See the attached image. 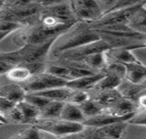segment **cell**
<instances>
[{
  "label": "cell",
  "instance_id": "cell-18",
  "mask_svg": "<svg viewBox=\"0 0 146 139\" xmlns=\"http://www.w3.org/2000/svg\"><path fill=\"white\" fill-rule=\"evenodd\" d=\"M145 2L136 10L127 23V25L134 31L145 34H146V8L144 4Z\"/></svg>",
  "mask_w": 146,
  "mask_h": 139
},
{
  "label": "cell",
  "instance_id": "cell-13",
  "mask_svg": "<svg viewBox=\"0 0 146 139\" xmlns=\"http://www.w3.org/2000/svg\"><path fill=\"white\" fill-rule=\"evenodd\" d=\"M69 61L79 63L95 72L103 71L106 65L104 52H99V53L87 55Z\"/></svg>",
  "mask_w": 146,
  "mask_h": 139
},
{
  "label": "cell",
  "instance_id": "cell-32",
  "mask_svg": "<svg viewBox=\"0 0 146 139\" xmlns=\"http://www.w3.org/2000/svg\"><path fill=\"white\" fill-rule=\"evenodd\" d=\"M97 1L103 9V13H105L113 6L116 0H97Z\"/></svg>",
  "mask_w": 146,
  "mask_h": 139
},
{
  "label": "cell",
  "instance_id": "cell-34",
  "mask_svg": "<svg viewBox=\"0 0 146 139\" xmlns=\"http://www.w3.org/2000/svg\"><path fill=\"white\" fill-rule=\"evenodd\" d=\"M0 122H2L3 124H6L8 122V121L6 120V118H5L4 115H1V113H0Z\"/></svg>",
  "mask_w": 146,
  "mask_h": 139
},
{
  "label": "cell",
  "instance_id": "cell-36",
  "mask_svg": "<svg viewBox=\"0 0 146 139\" xmlns=\"http://www.w3.org/2000/svg\"><path fill=\"white\" fill-rule=\"evenodd\" d=\"M3 125H4V124H3L2 122H0V126H2Z\"/></svg>",
  "mask_w": 146,
  "mask_h": 139
},
{
  "label": "cell",
  "instance_id": "cell-24",
  "mask_svg": "<svg viewBox=\"0 0 146 139\" xmlns=\"http://www.w3.org/2000/svg\"><path fill=\"white\" fill-rule=\"evenodd\" d=\"M25 99L35 106V107L38 108L40 111L51 101V99H48V98L33 93H27L25 96Z\"/></svg>",
  "mask_w": 146,
  "mask_h": 139
},
{
  "label": "cell",
  "instance_id": "cell-17",
  "mask_svg": "<svg viewBox=\"0 0 146 139\" xmlns=\"http://www.w3.org/2000/svg\"><path fill=\"white\" fill-rule=\"evenodd\" d=\"M27 93L21 85L9 84L0 88V96L17 104L25 99Z\"/></svg>",
  "mask_w": 146,
  "mask_h": 139
},
{
  "label": "cell",
  "instance_id": "cell-37",
  "mask_svg": "<svg viewBox=\"0 0 146 139\" xmlns=\"http://www.w3.org/2000/svg\"><path fill=\"white\" fill-rule=\"evenodd\" d=\"M144 6H145V7L146 8V2H145V4H144Z\"/></svg>",
  "mask_w": 146,
  "mask_h": 139
},
{
  "label": "cell",
  "instance_id": "cell-38",
  "mask_svg": "<svg viewBox=\"0 0 146 139\" xmlns=\"http://www.w3.org/2000/svg\"><path fill=\"white\" fill-rule=\"evenodd\" d=\"M5 1H6V0H5Z\"/></svg>",
  "mask_w": 146,
  "mask_h": 139
},
{
  "label": "cell",
  "instance_id": "cell-25",
  "mask_svg": "<svg viewBox=\"0 0 146 139\" xmlns=\"http://www.w3.org/2000/svg\"><path fill=\"white\" fill-rule=\"evenodd\" d=\"M145 1L146 0H116L113 6L107 12H105V13L111 12V11H117V10L132 7V6H135V5L141 4V3Z\"/></svg>",
  "mask_w": 146,
  "mask_h": 139
},
{
  "label": "cell",
  "instance_id": "cell-9",
  "mask_svg": "<svg viewBox=\"0 0 146 139\" xmlns=\"http://www.w3.org/2000/svg\"><path fill=\"white\" fill-rule=\"evenodd\" d=\"M134 114L125 116V117H118V116L113 115L104 111L101 113L86 118L84 121L83 125L86 127H89V128H97V127H103V126L119 122V121H127V122L129 119L132 118Z\"/></svg>",
  "mask_w": 146,
  "mask_h": 139
},
{
  "label": "cell",
  "instance_id": "cell-20",
  "mask_svg": "<svg viewBox=\"0 0 146 139\" xmlns=\"http://www.w3.org/2000/svg\"><path fill=\"white\" fill-rule=\"evenodd\" d=\"M64 102L51 100L47 105L40 111L39 119L60 118Z\"/></svg>",
  "mask_w": 146,
  "mask_h": 139
},
{
  "label": "cell",
  "instance_id": "cell-2",
  "mask_svg": "<svg viewBox=\"0 0 146 139\" xmlns=\"http://www.w3.org/2000/svg\"><path fill=\"white\" fill-rule=\"evenodd\" d=\"M35 122V127L41 132L56 136L79 134L86 128L82 123L69 122L60 118L38 119Z\"/></svg>",
  "mask_w": 146,
  "mask_h": 139
},
{
  "label": "cell",
  "instance_id": "cell-23",
  "mask_svg": "<svg viewBox=\"0 0 146 139\" xmlns=\"http://www.w3.org/2000/svg\"><path fill=\"white\" fill-rule=\"evenodd\" d=\"M79 107L85 115L86 118L92 117L101 113L104 111V109L93 98H90L85 102L79 104Z\"/></svg>",
  "mask_w": 146,
  "mask_h": 139
},
{
  "label": "cell",
  "instance_id": "cell-8",
  "mask_svg": "<svg viewBox=\"0 0 146 139\" xmlns=\"http://www.w3.org/2000/svg\"><path fill=\"white\" fill-rule=\"evenodd\" d=\"M106 65L111 63L125 64L132 62L139 61L131 50L125 47H111L104 52Z\"/></svg>",
  "mask_w": 146,
  "mask_h": 139
},
{
  "label": "cell",
  "instance_id": "cell-10",
  "mask_svg": "<svg viewBox=\"0 0 146 139\" xmlns=\"http://www.w3.org/2000/svg\"><path fill=\"white\" fill-rule=\"evenodd\" d=\"M125 67V80L132 84L140 85L146 79V65L141 61L124 64Z\"/></svg>",
  "mask_w": 146,
  "mask_h": 139
},
{
  "label": "cell",
  "instance_id": "cell-19",
  "mask_svg": "<svg viewBox=\"0 0 146 139\" xmlns=\"http://www.w3.org/2000/svg\"><path fill=\"white\" fill-rule=\"evenodd\" d=\"M105 73L104 77L102 78L96 85L93 88L96 92L102 91H107V90L118 89V88L121 86L124 79L121 78L118 75L113 74L111 73Z\"/></svg>",
  "mask_w": 146,
  "mask_h": 139
},
{
  "label": "cell",
  "instance_id": "cell-5",
  "mask_svg": "<svg viewBox=\"0 0 146 139\" xmlns=\"http://www.w3.org/2000/svg\"><path fill=\"white\" fill-rule=\"evenodd\" d=\"M57 38H53L46 41L36 44H28L19 50L22 62L24 65L36 62L44 61L45 57L48 54L53 47Z\"/></svg>",
  "mask_w": 146,
  "mask_h": 139
},
{
  "label": "cell",
  "instance_id": "cell-26",
  "mask_svg": "<svg viewBox=\"0 0 146 139\" xmlns=\"http://www.w3.org/2000/svg\"><path fill=\"white\" fill-rule=\"evenodd\" d=\"M90 96L88 93L86 92L85 91H82V90H74L71 95V97L69 98L68 102L74 103V104H82V102H85L88 99H90Z\"/></svg>",
  "mask_w": 146,
  "mask_h": 139
},
{
  "label": "cell",
  "instance_id": "cell-16",
  "mask_svg": "<svg viewBox=\"0 0 146 139\" xmlns=\"http://www.w3.org/2000/svg\"><path fill=\"white\" fill-rule=\"evenodd\" d=\"M122 95L118 89L107 90L97 92L96 95L93 98L104 109V111L111 108Z\"/></svg>",
  "mask_w": 146,
  "mask_h": 139
},
{
  "label": "cell",
  "instance_id": "cell-11",
  "mask_svg": "<svg viewBox=\"0 0 146 139\" xmlns=\"http://www.w3.org/2000/svg\"><path fill=\"white\" fill-rule=\"evenodd\" d=\"M105 75V73L104 71L97 72L92 75H87V76L67 81L66 86L73 90L86 91L88 89H93L96 83L102 78L104 77Z\"/></svg>",
  "mask_w": 146,
  "mask_h": 139
},
{
  "label": "cell",
  "instance_id": "cell-30",
  "mask_svg": "<svg viewBox=\"0 0 146 139\" xmlns=\"http://www.w3.org/2000/svg\"><path fill=\"white\" fill-rule=\"evenodd\" d=\"M6 115L9 116L10 118L12 119L13 120L16 121V122H24L23 114H22V112L20 110V109L17 107V104Z\"/></svg>",
  "mask_w": 146,
  "mask_h": 139
},
{
  "label": "cell",
  "instance_id": "cell-4",
  "mask_svg": "<svg viewBox=\"0 0 146 139\" xmlns=\"http://www.w3.org/2000/svg\"><path fill=\"white\" fill-rule=\"evenodd\" d=\"M68 1L78 21L94 23L103 14V9L97 0H69Z\"/></svg>",
  "mask_w": 146,
  "mask_h": 139
},
{
  "label": "cell",
  "instance_id": "cell-27",
  "mask_svg": "<svg viewBox=\"0 0 146 139\" xmlns=\"http://www.w3.org/2000/svg\"><path fill=\"white\" fill-rule=\"evenodd\" d=\"M127 123L134 125L146 126V110L138 109L132 118L127 121Z\"/></svg>",
  "mask_w": 146,
  "mask_h": 139
},
{
  "label": "cell",
  "instance_id": "cell-28",
  "mask_svg": "<svg viewBox=\"0 0 146 139\" xmlns=\"http://www.w3.org/2000/svg\"><path fill=\"white\" fill-rule=\"evenodd\" d=\"M40 132L41 131L35 126L34 127L29 129V130L22 131L21 133H19L18 136L16 137L22 138H41Z\"/></svg>",
  "mask_w": 146,
  "mask_h": 139
},
{
  "label": "cell",
  "instance_id": "cell-12",
  "mask_svg": "<svg viewBox=\"0 0 146 139\" xmlns=\"http://www.w3.org/2000/svg\"><path fill=\"white\" fill-rule=\"evenodd\" d=\"M139 107L137 103L130 99L121 97L116 101L111 108L105 111L118 117L133 115L137 112Z\"/></svg>",
  "mask_w": 146,
  "mask_h": 139
},
{
  "label": "cell",
  "instance_id": "cell-33",
  "mask_svg": "<svg viewBox=\"0 0 146 139\" xmlns=\"http://www.w3.org/2000/svg\"><path fill=\"white\" fill-rule=\"evenodd\" d=\"M127 48L129 50H139V49H146V37L143 40H141L140 42H137V43L134 44V45H130V46L127 47Z\"/></svg>",
  "mask_w": 146,
  "mask_h": 139
},
{
  "label": "cell",
  "instance_id": "cell-29",
  "mask_svg": "<svg viewBox=\"0 0 146 139\" xmlns=\"http://www.w3.org/2000/svg\"><path fill=\"white\" fill-rule=\"evenodd\" d=\"M17 104L13 102L12 101L6 99L2 96H0V113L4 117L7 115L11 109Z\"/></svg>",
  "mask_w": 146,
  "mask_h": 139
},
{
  "label": "cell",
  "instance_id": "cell-3",
  "mask_svg": "<svg viewBox=\"0 0 146 139\" xmlns=\"http://www.w3.org/2000/svg\"><path fill=\"white\" fill-rule=\"evenodd\" d=\"M67 81L46 71L32 75L21 86L27 93L39 92L53 88L65 86Z\"/></svg>",
  "mask_w": 146,
  "mask_h": 139
},
{
  "label": "cell",
  "instance_id": "cell-7",
  "mask_svg": "<svg viewBox=\"0 0 146 139\" xmlns=\"http://www.w3.org/2000/svg\"><path fill=\"white\" fill-rule=\"evenodd\" d=\"M128 125L127 121H119L103 127L91 128L92 130L88 134L91 135L90 137L93 138H120L123 136Z\"/></svg>",
  "mask_w": 146,
  "mask_h": 139
},
{
  "label": "cell",
  "instance_id": "cell-35",
  "mask_svg": "<svg viewBox=\"0 0 146 139\" xmlns=\"http://www.w3.org/2000/svg\"><path fill=\"white\" fill-rule=\"evenodd\" d=\"M5 5H6V1L5 0H0V9L4 7Z\"/></svg>",
  "mask_w": 146,
  "mask_h": 139
},
{
  "label": "cell",
  "instance_id": "cell-6",
  "mask_svg": "<svg viewBox=\"0 0 146 139\" xmlns=\"http://www.w3.org/2000/svg\"><path fill=\"white\" fill-rule=\"evenodd\" d=\"M111 47H113L112 45L106 40L101 38L96 41L62 52L59 54L62 56L63 58L66 60H72L87 55L99 53V52H104Z\"/></svg>",
  "mask_w": 146,
  "mask_h": 139
},
{
  "label": "cell",
  "instance_id": "cell-22",
  "mask_svg": "<svg viewBox=\"0 0 146 139\" xmlns=\"http://www.w3.org/2000/svg\"><path fill=\"white\" fill-rule=\"evenodd\" d=\"M8 78L14 81L22 83L32 76L31 70L26 65H15L6 73Z\"/></svg>",
  "mask_w": 146,
  "mask_h": 139
},
{
  "label": "cell",
  "instance_id": "cell-21",
  "mask_svg": "<svg viewBox=\"0 0 146 139\" xmlns=\"http://www.w3.org/2000/svg\"><path fill=\"white\" fill-rule=\"evenodd\" d=\"M17 105L22 111L24 115V122H33V121L35 122L40 118V111L25 99L17 103Z\"/></svg>",
  "mask_w": 146,
  "mask_h": 139
},
{
  "label": "cell",
  "instance_id": "cell-31",
  "mask_svg": "<svg viewBox=\"0 0 146 139\" xmlns=\"http://www.w3.org/2000/svg\"><path fill=\"white\" fill-rule=\"evenodd\" d=\"M64 1L65 0H33L34 2L41 6L42 8L48 7V6H53V5L59 4Z\"/></svg>",
  "mask_w": 146,
  "mask_h": 139
},
{
  "label": "cell",
  "instance_id": "cell-15",
  "mask_svg": "<svg viewBox=\"0 0 146 139\" xmlns=\"http://www.w3.org/2000/svg\"><path fill=\"white\" fill-rule=\"evenodd\" d=\"M74 90L67 87V86H61V87L53 88L51 89L45 90V91L35 92L33 93L43 96L48 98L51 100L61 101V102H68L71 95Z\"/></svg>",
  "mask_w": 146,
  "mask_h": 139
},
{
  "label": "cell",
  "instance_id": "cell-14",
  "mask_svg": "<svg viewBox=\"0 0 146 139\" xmlns=\"http://www.w3.org/2000/svg\"><path fill=\"white\" fill-rule=\"evenodd\" d=\"M60 118L69 122L83 124L86 117L78 105L70 102H65Z\"/></svg>",
  "mask_w": 146,
  "mask_h": 139
},
{
  "label": "cell",
  "instance_id": "cell-1",
  "mask_svg": "<svg viewBox=\"0 0 146 139\" xmlns=\"http://www.w3.org/2000/svg\"><path fill=\"white\" fill-rule=\"evenodd\" d=\"M100 38V36L92 27H80L73 31L72 33L66 35L63 39L60 40L58 38L52 49H53L55 54H59L62 52L80 47Z\"/></svg>",
  "mask_w": 146,
  "mask_h": 139
}]
</instances>
